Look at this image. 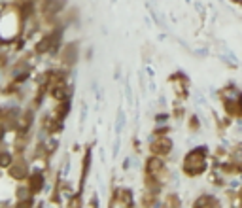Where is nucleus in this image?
<instances>
[{"label":"nucleus","mask_w":242,"mask_h":208,"mask_svg":"<svg viewBox=\"0 0 242 208\" xmlns=\"http://www.w3.org/2000/svg\"><path fill=\"white\" fill-rule=\"evenodd\" d=\"M42 183H44L42 176H40V174H34V176H32V180H30V189H32V191L40 189V187H42Z\"/></svg>","instance_id":"39448f33"},{"label":"nucleus","mask_w":242,"mask_h":208,"mask_svg":"<svg viewBox=\"0 0 242 208\" xmlns=\"http://www.w3.org/2000/svg\"><path fill=\"white\" fill-rule=\"evenodd\" d=\"M12 174H13L15 178H21L23 174H25V169H23V167H17V169H12Z\"/></svg>","instance_id":"0eeeda50"},{"label":"nucleus","mask_w":242,"mask_h":208,"mask_svg":"<svg viewBox=\"0 0 242 208\" xmlns=\"http://www.w3.org/2000/svg\"><path fill=\"white\" fill-rule=\"evenodd\" d=\"M204 157H206V151L202 150V148H199V150H195V151H191L187 157H185V172L187 174H201L202 170H204V167H206V163H204Z\"/></svg>","instance_id":"f257e3e1"},{"label":"nucleus","mask_w":242,"mask_h":208,"mask_svg":"<svg viewBox=\"0 0 242 208\" xmlns=\"http://www.w3.org/2000/svg\"><path fill=\"white\" fill-rule=\"evenodd\" d=\"M161 169H163V163L159 159H150V163H148V172L150 174H157Z\"/></svg>","instance_id":"7ed1b4c3"},{"label":"nucleus","mask_w":242,"mask_h":208,"mask_svg":"<svg viewBox=\"0 0 242 208\" xmlns=\"http://www.w3.org/2000/svg\"><path fill=\"white\" fill-rule=\"evenodd\" d=\"M49 45H51V38H44V40L36 45V51H38V53H44V51L49 49Z\"/></svg>","instance_id":"20e7f679"},{"label":"nucleus","mask_w":242,"mask_h":208,"mask_svg":"<svg viewBox=\"0 0 242 208\" xmlns=\"http://www.w3.org/2000/svg\"><path fill=\"white\" fill-rule=\"evenodd\" d=\"M4 136V131H2V127H0V138H2Z\"/></svg>","instance_id":"6e6552de"},{"label":"nucleus","mask_w":242,"mask_h":208,"mask_svg":"<svg viewBox=\"0 0 242 208\" xmlns=\"http://www.w3.org/2000/svg\"><path fill=\"white\" fill-rule=\"evenodd\" d=\"M10 161H12V157H10L8 153H0V167L10 165Z\"/></svg>","instance_id":"423d86ee"},{"label":"nucleus","mask_w":242,"mask_h":208,"mask_svg":"<svg viewBox=\"0 0 242 208\" xmlns=\"http://www.w3.org/2000/svg\"><path fill=\"white\" fill-rule=\"evenodd\" d=\"M153 151L155 153H168L170 151V140H166V138H161V140H157L155 144H153Z\"/></svg>","instance_id":"f03ea898"}]
</instances>
